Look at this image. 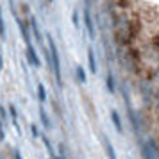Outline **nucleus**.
I'll return each mask as SVG.
<instances>
[{
	"mask_svg": "<svg viewBox=\"0 0 159 159\" xmlns=\"http://www.w3.org/2000/svg\"><path fill=\"white\" fill-rule=\"evenodd\" d=\"M6 134H4V129H2V123H0V139H4Z\"/></svg>",
	"mask_w": 159,
	"mask_h": 159,
	"instance_id": "0eeeda50",
	"label": "nucleus"
},
{
	"mask_svg": "<svg viewBox=\"0 0 159 159\" xmlns=\"http://www.w3.org/2000/svg\"><path fill=\"white\" fill-rule=\"evenodd\" d=\"M106 150H107V157H109V159H116L115 148H113V145L109 143V139H106Z\"/></svg>",
	"mask_w": 159,
	"mask_h": 159,
	"instance_id": "f03ea898",
	"label": "nucleus"
},
{
	"mask_svg": "<svg viewBox=\"0 0 159 159\" xmlns=\"http://www.w3.org/2000/svg\"><path fill=\"white\" fill-rule=\"evenodd\" d=\"M57 159H66V157H65V156H63V150H61V156H59V157H57Z\"/></svg>",
	"mask_w": 159,
	"mask_h": 159,
	"instance_id": "6e6552de",
	"label": "nucleus"
},
{
	"mask_svg": "<svg viewBox=\"0 0 159 159\" xmlns=\"http://www.w3.org/2000/svg\"><path fill=\"white\" fill-rule=\"evenodd\" d=\"M41 120H43V123L45 125H48V120H47V116H45V113L41 111Z\"/></svg>",
	"mask_w": 159,
	"mask_h": 159,
	"instance_id": "423d86ee",
	"label": "nucleus"
},
{
	"mask_svg": "<svg viewBox=\"0 0 159 159\" xmlns=\"http://www.w3.org/2000/svg\"><path fill=\"white\" fill-rule=\"evenodd\" d=\"M111 116H113V122H115L116 129H118L120 132H122V123H120V118H118V115H116L115 111H113V115H111Z\"/></svg>",
	"mask_w": 159,
	"mask_h": 159,
	"instance_id": "7ed1b4c3",
	"label": "nucleus"
},
{
	"mask_svg": "<svg viewBox=\"0 0 159 159\" xmlns=\"http://www.w3.org/2000/svg\"><path fill=\"white\" fill-rule=\"evenodd\" d=\"M16 159H22V156H20V152H16Z\"/></svg>",
	"mask_w": 159,
	"mask_h": 159,
	"instance_id": "1a4fd4ad",
	"label": "nucleus"
},
{
	"mask_svg": "<svg viewBox=\"0 0 159 159\" xmlns=\"http://www.w3.org/2000/svg\"><path fill=\"white\" fill-rule=\"evenodd\" d=\"M50 52H52V65H54V72H56V79L61 84V70H59V57H57V50H56V45L50 41Z\"/></svg>",
	"mask_w": 159,
	"mask_h": 159,
	"instance_id": "f257e3e1",
	"label": "nucleus"
},
{
	"mask_svg": "<svg viewBox=\"0 0 159 159\" xmlns=\"http://www.w3.org/2000/svg\"><path fill=\"white\" fill-rule=\"evenodd\" d=\"M38 91H39V100L43 102V100H45V88L41 86V84L38 86Z\"/></svg>",
	"mask_w": 159,
	"mask_h": 159,
	"instance_id": "39448f33",
	"label": "nucleus"
},
{
	"mask_svg": "<svg viewBox=\"0 0 159 159\" xmlns=\"http://www.w3.org/2000/svg\"><path fill=\"white\" fill-rule=\"evenodd\" d=\"M88 57H89V63H91V72H97V66H95V59H93V52L89 50V54H88Z\"/></svg>",
	"mask_w": 159,
	"mask_h": 159,
	"instance_id": "20e7f679",
	"label": "nucleus"
}]
</instances>
